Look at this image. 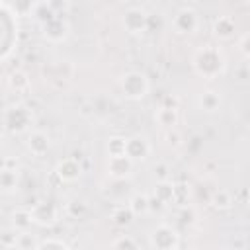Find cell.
Segmentation results:
<instances>
[{
  "instance_id": "cell-1",
  "label": "cell",
  "mask_w": 250,
  "mask_h": 250,
  "mask_svg": "<svg viewBox=\"0 0 250 250\" xmlns=\"http://www.w3.org/2000/svg\"><path fill=\"white\" fill-rule=\"evenodd\" d=\"M193 70L203 78H217L225 70V57L213 45H201L191 59Z\"/></svg>"
},
{
  "instance_id": "cell-2",
  "label": "cell",
  "mask_w": 250,
  "mask_h": 250,
  "mask_svg": "<svg viewBox=\"0 0 250 250\" xmlns=\"http://www.w3.org/2000/svg\"><path fill=\"white\" fill-rule=\"evenodd\" d=\"M119 86H121V92L127 100H141L148 92V78L143 72L131 70V72H125L121 76Z\"/></svg>"
},
{
  "instance_id": "cell-3",
  "label": "cell",
  "mask_w": 250,
  "mask_h": 250,
  "mask_svg": "<svg viewBox=\"0 0 250 250\" xmlns=\"http://www.w3.org/2000/svg\"><path fill=\"white\" fill-rule=\"evenodd\" d=\"M31 123V111L23 105H12L4 111V127L10 133H21Z\"/></svg>"
},
{
  "instance_id": "cell-4",
  "label": "cell",
  "mask_w": 250,
  "mask_h": 250,
  "mask_svg": "<svg viewBox=\"0 0 250 250\" xmlns=\"http://www.w3.org/2000/svg\"><path fill=\"white\" fill-rule=\"evenodd\" d=\"M150 246L158 250H176L180 246V234L168 225H160L150 232Z\"/></svg>"
},
{
  "instance_id": "cell-5",
  "label": "cell",
  "mask_w": 250,
  "mask_h": 250,
  "mask_svg": "<svg viewBox=\"0 0 250 250\" xmlns=\"http://www.w3.org/2000/svg\"><path fill=\"white\" fill-rule=\"evenodd\" d=\"M172 25L176 29V33L180 35H191L197 31L199 27V14L193 8H180L172 20Z\"/></svg>"
},
{
  "instance_id": "cell-6",
  "label": "cell",
  "mask_w": 250,
  "mask_h": 250,
  "mask_svg": "<svg viewBox=\"0 0 250 250\" xmlns=\"http://www.w3.org/2000/svg\"><path fill=\"white\" fill-rule=\"evenodd\" d=\"M31 217H33V223L41 227H51L59 221V207L53 201H39L33 205Z\"/></svg>"
},
{
  "instance_id": "cell-7",
  "label": "cell",
  "mask_w": 250,
  "mask_h": 250,
  "mask_svg": "<svg viewBox=\"0 0 250 250\" xmlns=\"http://www.w3.org/2000/svg\"><path fill=\"white\" fill-rule=\"evenodd\" d=\"M123 27L133 33V35H139L143 31H146L148 27V16L145 14V10L141 8H129L125 14H123Z\"/></svg>"
},
{
  "instance_id": "cell-8",
  "label": "cell",
  "mask_w": 250,
  "mask_h": 250,
  "mask_svg": "<svg viewBox=\"0 0 250 250\" xmlns=\"http://www.w3.org/2000/svg\"><path fill=\"white\" fill-rule=\"evenodd\" d=\"M41 27H43L45 37H47L49 41H55V43L62 41V39L68 35V23L62 20V16H53V18H49L47 21L41 23Z\"/></svg>"
},
{
  "instance_id": "cell-9",
  "label": "cell",
  "mask_w": 250,
  "mask_h": 250,
  "mask_svg": "<svg viewBox=\"0 0 250 250\" xmlns=\"http://www.w3.org/2000/svg\"><path fill=\"white\" fill-rule=\"evenodd\" d=\"M125 154H127L133 162H143V160H146V156L150 154V143H148L145 137H141V135L131 137V139H127V143H125Z\"/></svg>"
},
{
  "instance_id": "cell-10",
  "label": "cell",
  "mask_w": 250,
  "mask_h": 250,
  "mask_svg": "<svg viewBox=\"0 0 250 250\" xmlns=\"http://www.w3.org/2000/svg\"><path fill=\"white\" fill-rule=\"evenodd\" d=\"M55 174L61 182H76L82 174V166L76 158H62L55 166Z\"/></svg>"
},
{
  "instance_id": "cell-11",
  "label": "cell",
  "mask_w": 250,
  "mask_h": 250,
  "mask_svg": "<svg viewBox=\"0 0 250 250\" xmlns=\"http://www.w3.org/2000/svg\"><path fill=\"white\" fill-rule=\"evenodd\" d=\"M20 178H18V168L12 160H4L0 166V191L2 193H12L18 189Z\"/></svg>"
},
{
  "instance_id": "cell-12",
  "label": "cell",
  "mask_w": 250,
  "mask_h": 250,
  "mask_svg": "<svg viewBox=\"0 0 250 250\" xmlns=\"http://www.w3.org/2000/svg\"><path fill=\"white\" fill-rule=\"evenodd\" d=\"M133 160L127 154H117V156H109L107 160V172L109 176H113L115 180H125L131 170H133Z\"/></svg>"
},
{
  "instance_id": "cell-13",
  "label": "cell",
  "mask_w": 250,
  "mask_h": 250,
  "mask_svg": "<svg viewBox=\"0 0 250 250\" xmlns=\"http://www.w3.org/2000/svg\"><path fill=\"white\" fill-rule=\"evenodd\" d=\"M27 150L33 154V156H43L47 154L49 146H51V141H49V135L43 133V131H33L27 135Z\"/></svg>"
},
{
  "instance_id": "cell-14",
  "label": "cell",
  "mask_w": 250,
  "mask_h": 250,
  "mask_svg": "<svg viewBox=\"0 0 250 250\" xmlns=\"http://www.w3.org/2000/svg\"><path fill=\"white\" fill-rule=\"evenodd\" d=\"M234 20L229 18V16H219L215 21H213V35L221 41H227L234 35Z\"/></svg>"
},
{
  "instance_id": "cell-15",
  "label": "cell",
  "mask_w": 250,
  "mask_h": 250,
  "mask_svg": "<svg viewBox=\"0 0 250 250\" xmlns=\"http://www.w3.org/2000/svg\"><path fill=\"white\" fill-rule=\"evenodd\" d=\"M219 105H221V96H219L217 92H213V90H205V92L199 96V107H201L203 111L213 113V111L219 109Z\"/></svg>"
},
{
  "instance_id": "cell-16",
  "label": "cell",
  "mask_w": 250,
  "mask_h": 250,
  "mask_svg": "<svg viewBox=\"0 0 250 250\" xmlns=\"http://www.w3.org/2000/svg\"><path fill=\"white\" fill-rule=\"evenodd\" d=\"M154 119H156L158 125H162V127H166V129H172V127L178 123V109H174V107H164V105H162V107L156 111Z\"/></svg>"
},
{
  "instance_id": "cell-17",
  "label": "cell",
  "mask_w": 250,
  "mask_h": 250,
  "mask_svg": "<svg viewBox=\"0 0 250 250\" xmlns=\"http://www.w3.org/2000/svg\"><path fill=\"white\" fill-rule=\"evenodd\" d=\"M33 223V217H31V209H16L12 213V227L16 230H27Z\"/></svg>"
},
{
  "instance_id": "cell-18",
  "label": "cell",
  "mask_w": 250,
  "mask_h": 250,
  "mask_svg": "<svg viewBox=\"0 0 250 250\" xmlns=\"http://www.w3.org/2000/svg\"><path fill=\"white\" fill-rule=\"evenodd\" d=\"M154 197L160 199L162 203H170L174 199V184L170 180H158L154 188Z\"/></svg>"
},
{
  "instance_id": "cell-19",
  "label": "cell",
  "mask_w": 250,
  "mask_h": 250,
  "mask_svg": "<svg viewBox=\"0 0 250 250\" xmlns=\"http://www.w3.org/2000/svg\"><path fill=\"white\" fill-rule=\"evenodd\" d=\"M133 211L129 209V205H121V207H115L113 213H111V221L115 227H129L133 223Z\"/></svg>"
},
{
  "instance_id": "cell-20",
  "label": "cell",
  "mask_w": 250,
  "mask_h": 250,
  "mask_svg": "<svg viewBox=\"0 0 250 250\" xmlns=\"http://www.w3.org/2000/svg\"><path fill=\"white\" fill-rule=\"evenodd\" d=\"M8 86H10V90H14V92H25V90L29 88V78H27V74H25L23 70H16V72L10 74Z\"/></svg>"
},
{
  "instance_id": "cell-21",
  "label": "cell",
  "mask_w": 250,
  "mask_h": 250,
  "mask_svg": "<svg viewBox=\"0 0 250 250\" xmlns=\"http://www.w3.org/2000/svg\"><path fill=\"white\" fill-rule=\"evenodd\" d=\"M129 209L133 211V215H145V213H148L150 209H148V195H145V193H135L131 199H129Z\"/></svg>"
},
{
  "instance_id": "cell-22",
  "label": "cell",
  "mask_w": 250,
  "mask_h": 250,
  "mask_svg": "<svg viewBox=\"0 0 250 250\" xmlns=\"http://www.w3.org/2000/svg\"><path fill=\"white\" fill-rule=\"evenodd\" d=\"M211 205L219 211H225V209H230L232 205V195L227 191V189H217L213 195H211Z\"/></svg>"
},
{
  "instance_id": "cell-23",
  "label": "cell",
  "mask_w": 250,
  "mask_h": 250,
  "mask_svg": "<svg viewBox=\"0 0 250 250\" xmlns=\"http://www.w3.org/2000/svg\"><path fill=\"white\" fill-rule=\"evenodd\" d=\"M10 6L18 16H29L35 10V0H10Z\"/></svg>"
},
{
  "instance_id": "cell-24",
  "label": "cell",
  "mask_w": 250,
  "mask_h": 250,
  "mask_svg": "<svg viewBox=\"0 0 250 250\" xmlns=\"http://www.w3.org/2000/svg\"><path fill=\"white\" fill-rule=\"evenodd\" d=\"M18 232L14 227L12 229H2L0 230V246H6V248H14L18 244Z\"/></svg>"
},
{
  "instance_id": "cell-25",
  "label": "cell",
  "mask_w": 250,
  "mask_h": 250,
  "mask_svg": "<svg viewBox=\"0 0 250 250\" xmlns=\"http://www.w3.org/2000/svg\"><path fill=\"white\" fill-rule=\"evenodd\" d=\"M55 16H64L70 10V0H45L43 2Z\"/></svg>"
},
{
  "instance_id": "cell-26",
  "label": "cell",
  "mask_w": 250,
  "mask_h": 250,
  "mask_svg": "<svg viewBox=\"0 0 250 250\" xmlns=\"http://www.w3.org/2000/svg\"><path fill=\"white\" fill-rule=\"evenodd\" d=\"M125 143H127V139H123V137H111L107 141V154L109 156L125 154Z\"/></svg>"
},
{
  "instance_id": "cell-27",
  "label": "cell",
  "mask_w": 250,
  "mask_h": 250,
  "mask_svg": "<svg viewBox=\"0 0 250 250\" xmlns=\"http://www.w3.org/2000/svg\"><path fill=\"white\" fill-rule=\"evenodd\" d=\"M188 199H189V186H186V184H174V199L172 201H176L180 205H186Z\"/></svg>"
},
{
  "instance_id": "cell-28",
  "label": "cell",
  "mask_w": 250,
  "mask_h": 250,
  "mask_svg": "<svg viewBox=\"0 0 250 250\" xmlns=\"http://www.w3.org/2000/svg\"><path fill=\"white\" fill-rule=\"evenodd\" d=\"M111 246L113 248H131V250H135L137 248V242L131 238V236H127V234H121V236H117L113 242H111Z\"/></svg>"
},
{
  "instance_id": "cell-29",
  "label": "cell",
  "mask_w": 250,
  "mask_h": 250,
  "mask_svg": "<svg viewBox=\"0 0 250 250\" xmlns=\"http://www.w3.org/2000/svg\"><path fill=\"white\" fill-rule=\"evenodd\" d=\"M66 211H68V215H72V217H80V215H84V213L88 211V207H86L84 201H70V203L66 205Z\"/></svg>"
},
{
  "instance_id": "cell-30",
  "label": "cell",
  "mask_w": 250,
  "mask_h": 250,
  "mask_svg": "<svg viewBox=\"0 0 250 250\" xmlns=\"http://www.w3.org/2000/svg\"><path fill=\"white\" fill-rule=\"evenodd\" d=\"M35 248H61V250H66L68 244L64 240H57V238H47V240H41L37 242Z\"/></svg>"
},
{
  "instance_id": "cell-31",
  "label": "cell",
  "mask_w": 250,
  "mask_h": 250,
  "mask_svg": "<svg viewBox=\"0 0 250 250\" xmlns=\"http://www.w3.org/2000/svg\"><path fill=\"white\" fill-rule=\"evenodd\" d=\"M164 139H166V145H168V146H174V148H176V146H180V145H182V137H180V133H178L174 127L166 131Z\"/></svg>"
},
{
  "instance_id": "cell-32",
  "label": "cell",
  "mask_w": 250,
  "mask_h": 250,
  "mask_svg": "<svg viewBox=\"0 0 250 250\" xmlns=\"http://www.w3.org/2000/svg\"><path fill=\"white\" fill-rule=\"evenodd\" d=\"M16 246H18V248H35L37 242H33L25 230H20V232H18V244H16Z\"/></svg>"
},
{
  "instance_id": "cell-33",
  "label": "cell",
  "mask_w": 250,
  "mask_h": 250,
  "mask_svg": "<svg viewBox=\"0 0 250 250\" xmlns=\"http://www.w3.org/2000/svg\"><path fill=\"white\" fill-rule=\"evenodd\" d=\"M248 39H250V35H248V33H242V35H240V39H238V49H240V53H242V57H244V59H248V55H250Z\"/></svg>"
},
{
  "instance_id": "cell-34",
  "label": "cell",
  "mask_w": 250,
  "mask_h": 250,
  "mask_svg": "<svg viewBox=\"0 0 250 250\" xmlns=\"http://www.w3.org/2000/svg\"><path fill=\"white\" fill-rule=\"evenodd\" d=\"M154 174H156L158 180H168V166L166 164H158L154 168Z\"/></svg>"
},
{
  "instance_id": "cell-35",
  "label": "cell",
  "mask_w": 250,
  "mask_h": 250,
  "mask_svg": "<svg viewBox=\"0 0 250 250\" xmlns=\"http://www.w3.org/2000/svg\"><path fill=\"white\" fill-rule=\"evenodd\" d=\"M162 105H164V107H174V109H178V100L168 96V98L164 100V104H162Z\"/></svg>"
},
{
  "instance_id": "cell-36",
  "label": "cell",
  "mask_w": 250,
  "mask_h": 250,
  "mask_svg": "<svg viewBox=\"0 0 250 250\" xmlns=\"http://www.w3.org/2000/svg\"><path fill=\"white\" fill-rule=\"evenodd\" d=\"M119 2H123V4H133V2H137V0H119Z\"/></svg>"
}]
</instances>
